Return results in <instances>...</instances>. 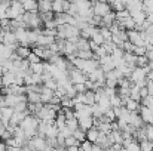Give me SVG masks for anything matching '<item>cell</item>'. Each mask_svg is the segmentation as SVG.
<instances>
[{"label": "cell", "instance_id": "obj_20", "mask_svg": "<svg viewBox=\"0 0 153 151\" xmlns=\"http://www.w3.org/2000/svg\"><path fill=\"white\" fill-rule=\"evenodd\" d=\"M52 12L53 13H62L64 12V0H55V1H52Z\"/></svg>", "mask_w": 153, "mask_h": 151}, {"label": "cell", "instance_id": "obj_25", "mask_svg": "<svg viewBox=\"0 0 153 151\" xmlns=\"http://www.w3.org/2000/svg\"><path fill=\"white\" fill-rule=\"evenodd\" d=\"M100 33H101V36L104 37V40H105V42H111L113 34H111L110 28H107V27H100Z\"/></svg>", "mask_w": 153, "mask_h": 151}, {"label": "cell", "instance_id": "obj_32", "mask_svg": "<svg viewBox=\"0 0 153 151\" xmlns=\"http://www.w3.org/2000/svg\"><path fill=\"white\" fill-rule=\"evenodd\" d=\"M125 150L126 151H141V147H140V142H137V141L134 139V141H132Z\"/></svg>", "mask_w": 153, "mask_h": 151}, {"label": "cell", "instance_id": "obj_16", "mask_svg": "<svg viewBox=\"0 0 153 151\" xmlns=\"http://www.w3.org/2000/svg\"><path fill=\"white\" fill-rule=\"evenodd\" d=\"M110 139H111L113 144L122 145V144H123V133H122L120 130H113V132L110 133Z\"/></svg>", "mask_w": 153, "mask_h": 151}, {"label": "cell", "instance_id": "obj_24", "mask_svg": "<svg viewBox=\"0 0 153 151\" xmlns=\"http://www.w3.org/2000/svg\"><path fill=\"white\" fill-rule=\"evenodd\" d=\"M27 101H28V104H39L40 102V94H37V92L27 94Z\"/></svg>", "mask_w": 153, "mask_h": 151}, {"label": "cell", "instance_id": "obj_2", "mask_svg": "<svg viewBox=\"0 0 153 151\" xmlns=\"http://www.w3.org/2000/svg\"><path fill=\"white\" fill-rule=\"evenodd\" d=\"M92 10H94V15H97L100 18H104L105 15L113 12L111 7H110V3H107V1H94L92 3Z\"/></svg>", "mask_w": 153, "mask_h": 151}, {"label": "cell", "instance_id": "obj_23", "mask_svg": "<svg viewBox=\"0 0 153 151\" xmlns=\"http://www.w3.org/2000/svg\"><path fill=\"white\" fill-rule=\"evenodd\" d=\"M13 113H15V110H13V108H10V107H4V108H1V119H3V120H9V122H10V119H12Z\"/></svg>", "mask_w": 153, "mask_h": 151}, {"label": "cell", "instance_id": "obj_13", "mask_svg": "<svg viewBox=\"0 0 153 151\" xmlns=\"http://www.w3.org/2000/svg\"><path fill=\"white\" fill-rule=\"evenodd\" d=\"M22 7L25 12H37L39 10V3L33 1V0H22Z\"/></svg>", "mask_w": 153, "mask_h": 151}, {"label": "cell", "instance_id": "obj_6", "mask_svg": "<svg viewBox=\"0 0 153 151\" xmlns=\"http://www.w3.org/2000/svg\"><path fill=\"white\" fill-rule=\"evenodd\" d=\"M92 127H95V117H94V116L83 117V119L79 120V129H80V130L88 132V130H91Z\"/></svg>", "mask_w": 153, "mask_h": 151}, {"label": "cell", "instance_id": "obj_4", "mask_svg": "<svg viewBox=\"0 0 153 151\" xmlns=\"http://www.w3.org/2000/svg\"><path fill=\"white\" fill-rule=\"evenodd\" d=\"M28 147L33 151H45L48 148V144H46V138H42V136H36L33 139L28 141Z\"/></svg>", "mask_w": 153, "mask_h": 151}, {"label": "cell", "instance_id": "obj_35", "mask_svg": "<svg viewBox=\"0 0 153 151\" xmlns=\"http://www.w3.org/2000/svg\"><path fill=\"white\" fill-rule=\"evenodd\" d=\"M59 135H61L62 138H65V139H67V138H70V136H73V132H71V130H70V129H68V127L65 126V127H62V129H59Z\"/></svg>", "mask_w": 153, "mask_h": 151}, {"label": "cell", "instance_id": "obj_47", "mask_svg": "<svg viewBox=\"0 0 153 151\" xmlns=\"http://www.w3.org/2000/svg\"><path fill=\"white\" fill-rule=\"evenodd\" d=\"M120 151H126V150H125V148H122V150H120Z\"/></svg>", "mask_w": 153, "mask_h": 151}, {"label": "cell", "instance_id": "obj_41", "mask_svg": "<svg viewBox=\"0 0 153 151\" xmlns=\"http://www.w3.org/2000/svg\"><path fill=\"white\" fill-rule=\"evenodd\" d=\"M0 151H7V145L3 141H0Z\"/></svg>", "mask_w": 153, "mask_h": 151}, {"label": "cell", "instance_id": "obj_1", "mask_svg": "<svg viewBox=\"0 0 153 151\" xmlns=\"http://www.w3.org/2000/svg\"><path fill=\"white\" fill-rule=\"evenodd\" d=\"M68 79L73 85H85L88 82V76L85 73H82L80 70L74 68V67L68 71Z\"/></svg>", "mask_w": 153, "mask_h": 151}, {"label": "cell", "instance_id": "obj_43", "mask_svg": "<svg viewBox=\"0 0 153 151\" xmlns=\"http://www.w3.org/2000/svg\"><path fill=\"white\" fill-rule=\"evenodd\" d=\"M67 151H80V147H68V148H65Z\"/></svg>", "mask_w": 153, "mask_h": 151}, {"label": "cell", "instance_id": "obj_10", "mask_svg": "<svg viewBox=\"0 0 153 151\" xmlns=\"http://www.w3.org/2000/svg\"><path fill=\"white\" fill-rule=\"evenodd\" d=\"M125 7H126V10H129V12H137V10H143V9H144V3H143V1H138V0L125 1Z\"/></svg>", "mask_w": 153, "mask_h": 151}, {"label": "cell", "instance_id": "obj_5", "mask_svg": "<svg viewBox=\"0 0 153 151\" xmlns=\"http://www.w3.org/2000/svg\"><path fill=\"white\" fill-rule=\"evenodd\" d=\"M126 34H128V42H131L134 46H146L144 39L141 37V33L132 30V31H126Z\"/></svg>", "mask_w": 153, "mask_h": 151}, {"label": "cell", "instance_id": "obj_36", "mask_svg": "<svg viewBox=\"0 0 153 151\" xmlns=\"http://www.w3.org/2000/svg\"><path fill=\"white\" fill-rule=\"evenodd\" d=\"M92 147H94L92 142H89V141H83V142L80 144V151H91L92 150Z\"/></svg>", "mask_w": 153, "mask_h": 151}, {"label": "cell", "instance_id": "obj_44", "mask_svg": "<svg viewBox=\"0 0 153 151\" xmlns=\"http://www.w3.org/2000/svg\"><path fill=\"white\" fill-rule=\"evenodd\" d=\"M147 21H149L150 24H153V13H149V15H147Z\"/></svg>", "mask_w": 153, "mask_h": 151}, {"label": "cell", "instance_id": "obj_7", "mask_svg": "<svg viewBox=\"0 0 153 151\" xmlns=\"http://www.w3.org/2000/svg\"><path fill=\"white\" fill-rule=\"evenodd\" d=\"M140 117L143 119V122L146 124H153V111L150 108L144 107V105H140V111H138Z\"/></svg>", "mask_w": 153, "mask_h": 151}, {"label": "cell", "instance_id": "obj_39", "mask_svg": "<svg viewBox=\"0 0 153 151\" xmlns=\"http://www.w3.org/2000/svg\"><path fill=\"white\" fill-rule=\"evenodd\" d=\"M140 96H141V99H146V98L149 96V91H147V86H146V88H141V89H140Z\"/></svg>", "mask_w": 153, "mask_h": 151}, {"label": "cell", "instance_id": "obj_17", "mask_svg": "<svg viewBox=\"0 0 153 151\" xmlns=\"http://www.w3.org/2000/svg\"><path fill=\"white\" fill-rule=\"evenodd\" d=\"M15 52H16V55H18L21 59H27V58L31 55L33 50H31V48H28V46H19Z\"/></svg>", "mask_w": 153, "mask_h": 151}, {"label": "cell", "instance_id": "obj_29", "mask_svg": "<svg viewBox=\"0 0 153 151\" xmlns=\"http://www.w3.org/2000/svg\"><path fill=\"white\" fill-rule=\"evenodd\" d=\"M147 64H149V59H147L146 56H137V64H135V67L144 68V67H147Z\"/></svg>", "mask_w": 153, "mask_h": 151}, {"label": "cell", "instance_id": "obj_9", "mask_svg": "<svg viewBox=\"0 0 153 151\" xmlns=\"http://www.w3.org/2000/svg\"><path fill=\"white\" fill-rule=\"evenodd\" d=\"M131 13V18L134 19L135 25H143L147 19V13L144 10H137V12H129Z\"/></svg>", "mask_w": 153, "mask_h": 151}, {"label": "cell", "instance_id": "obj_14", "mask_svg": "<svg viewBox=\"0 0 153 151\" xmlns=\"http://www.w3.org/2000/svg\"><path fill=\"white\" fill-rule=\"evenodd\" d=\"M65 123H67V117H65L64 111L61 110V111L58 113L56 119H55V126H56L58 129H62V127H65Z\"/></svg>", "mask_w": 153, "mask_h": 151}, {"label": "cell", "instance_id": "obj_45", "mask_svg": "<svg viewBox=\"0 0 153 151\" xmlns=\"http://www.w3.org/2000/svg\"><path fill=\"white\" fill-rule=\"evenodd\" d=\"M22 151H33V150H31L28 145H25V147H22Z\"/></svg>", "mask_w": 153, "mask_h": 151}, {"label": "cell", "instance_id": "obj_12", "mask_svg": "<svg viewBox=\"0 0 153 151\" xmlns=\"http://www.w3.org/2000/svg\"><path fill=\"white\" fill-rule=\"evenodd\" d=\"M3 45L6 46H13V45H19L18 40H16V36L13 31H6L4 33V40H3Z\"/></svg>", "mask_w": 153, "mask_h": 151}, {"label": "cell", "instance_id": "obj_34", "mask_svg": "<svg viewBox=\"0 0 153 151\" xmlns=\"http://www.w3.org/2000/svg\"><path fill=\"white\" fill-rule=\"evenodd\" d=\"M146 46H135V50H134V55L135 56H146Z\"/></svg>", "mask_w": 153, "mask_h": 151}, {"label": "cell", "instance_id": "obj_37", "mask_svg": "<svg viewBox=\"0 0 153 151\" xmlns=\"http://www.w3.org/2000/svg\"><path fill=\"white\" fill-rule=\"evenodd\" d=\"M27 61L30 62V65H31V64H39V62H42V59H40L37 55H34L33 52H31V55L27 58Z\"/></svg>", "mask_w": 153, "mask_h": 151}, {"label": "cell", "instance_id": "obj_30", "mask_svg": "<svg viewBox=\"0 0 153 151\" xmlns=\"http://www.w3.org/2000/svg\"><path fill=\"white\" fill-rule=\"evenodd\" d=\"M123 55H125V50L122 49V48H116V49L113 50V53H111L113 59H122Z\"/></svg>", "mask_w": 153, "mask_h": 151}, {"label": "cell", "instance_id": "obj_38", "mask_svg": "<svg viewBox=\"0 0 153 151\" xmlns=\"http://www.w3.org/2000/svg\"><path fill=\"white\" fill-rule=\"evenodd\" d=\"M105 116L110 119V122L113 123V122H116L117 119H116V114H114V111H113V108H110V110H107L105 111Z\"/></svg>", "mask_w": 153, "mask_h": 151}, {"label": "cell", "instance_id": "obj_46", "mask_svg": "<svg viewBox=\"0 0 153 151\" xmlns=\"http://www.w3.org/2000/svg\"><path fill=\"white\" fill-rule=\"evenodd\" d=\"M0 119H1V107H0Z\"/></svg>", "mask_w": 153, "mask_h": 151}, {"label": "cell", "instance_id": "obj_3", "mask_svg": "<svg viewBox=\"0 0 153 151\" xmlns=\"http://www.w3.org/2000/svg\"><path fill=\"white\" fill-rule=\"evenodd\" d=\"M56 116H58V113H55L49 105H45L36 117H37L40 122H48V123H52V122H55Z\"/></svg>", "mask_w": 153, "mask_h": 151}, {"label": "cell", "instance_id": "obj_40", "mask_svg": "<svg viewBox=\"0 0 153 151\" xmlns=\"http://www.w3.org/2000/svg\"><path fill=\"white\" fill-rule=\"evenodd\" d=\"M147 91H149V96H153V83L147 82Z\"/></svg>", "mask_w": 153, "mask_h": 151}, {"label": "cell", "instance_id": "obj_22", "mask_svg": "<svg viewBox=\"0 0 153 151\" xmlns=\"http://www.w3.org/2000/svg\"><path fill=\"white\" fill-rule=\"evenodd\" d=\"M91 40L94 42V43H97L98 46H102L104 43H105V40H104V37L101 36V33H100V28H97V31L92 34V37H91Z\"/></svg>", "mask_w": 153, "mask_h": 151}, {"label": "cell", "instance_id": "obj_15", "mask_svg": "<svg viewBox=\"0 0 153 151\" xmlns=\"http://www.w3.org/2000/svg\"><path fill=\"white\" fill-rule=\"evenodd\" d=\"M98 136H100V130H98L97 127H92L91 130L86 132V141H89V142H92V144L97 142Z\"/></svg>", "mask_w": 153, "mask_h": 151}, {"label": "cell", "instance_id": "obj_11", "mask_svg": "<svg viewBox=\"0 0 153 151\" xmlns=\"http://www.w3.org/2000/svg\"><path fill=\"white\" fill-rule=\"evenodd\" d=\"M10 9H12V12H13V15H15V19L19 18V16H22V15L25 13V10H24L21 1H10Z\"/></svg>", "mask_w": 153, "mask_h": 151}, {"label": "cell", "instance_id": "obj_33", "mask_svg": "<svg viewBox=\"0 0 153 151\" xmlns=\"http://www.w3.org/2000/svg\"><path fill=\"white\" fill-rule=\"evenodd\" d=\"M61 107H62V108H71V110H74L73 99H70V98H64V99L61 101Z\"/></svg>", "mask_w": 153, "mask_h": 151}, {"label": "cell", "instance_id": "obj_27", "mask_svg": "<svg viewBox=\"0 0 153 151\" xmlns=\"http://www.w3.org/2000/svg\"><path fill=\"white\" fill-rule=\"evenodd\" d=\"M65 126L71 130V132H74V130H77L79 129V120L77 119H71V120H67V123H65Z\"/></svg>", "mask_w": 153, "mask_h": 151}, {"label": "cell", "instance_id": "obj_31", "mask_svg": "<svg viewBox=\"0 0 153 151\" xmlns=\"http://www.w3.org/2000/svg\"><path fill=\"white\" fill-rule=\"evenodd\" d=\"M144 129H146V138H147V141L153 142V126L152 124H146Z\"/></svg>", "mask_w": 153, "mask_h": 151}, {"label": "cell", "instance_id": "obj_19", "mask_svg": "<svg viewBox=\"0 0 153 151\" xmlns=\"http://www.w3.org/2000/svg\"><path fill=\"white\" fill-rule=\"evenodd\" d=\"M30 70L33 71V74H39V76H43L45 74V67H43V61L39 62V64H31L30 65Z\"/></svg>", "mask_w": 153, "mask_h": 151}, {"label": "cell", "instance_id": "obj_42", "mask_svg": "<svg viewBox=\"0 0 153 151\" xmlns=\"http://www.w3.org/2000/svg\"><path fill=\"white\" fill-rule=\"evenodd\" d=\"M3 40H4V31L0 28V45H3Z\"/></svg>", "mask_w": 153, "mask_h": 151}, {"label": "cell", "instance_id": "obj_26", "mask_svg": "<svg viewBox=\"0 0 153 151\" xmlns=\"http://www.w3.org/2000/svg\"><path fill=\"white\" fill-rule=\"evenodd\" d=\"M110 104H111V108H119V107H123V102H122V98L119 95H114L110 98Z\"/></svg>", "mask_w": 153, "mask_h": 151}, {"label": "cell", "instance_id": "obj_18", "mask_svg": "<svg viewBox=\"0 0 153 151\" xmlns=\"http://www.w3.org/2000/svg\"><path fill=\"white\" fill-rule=\"evenodd\" d=\"M46 12H52V1L40 0L39 1V13H46Z\"/></svg>", "mask_w": 153, "mask_h": 151}, {"label": "cell", "instance_id": "obj_8", "mask_svg": "<svg viewBox=\"0 0 153 151\" xmlns=\"http://www.w3.org/2000/svg\"><path fill=\"white\" fill-rule=\"evenodd\" d=\"M13 85H16V76L13 73H10V71L4 73L3 77H1V86L3 88H10Z\"/></svg>", "mask_w": 153, "mask_h": 151}, {"label": "cell", "instance_id": "obj_28", "mask_svg": "<svg viewBox=\"0 0 153 151\" xmlns=\"http://www.w3.org/2000/svg\"><path fill=\"white\" fill-rule=\"evenodd\" d=\"M73 136L82 144L83 141H86V132H83V130H80V129H77V130H74L73 132Z\"/></svg>", "mask_w": 153, "mask_h": 151}, {"label": "cell", "instance_id": "obj_21", "mask_svg": "<svg viewBox=\"0 0 153 151\" xmlns=\"http://www.w3.org/2000/svg\"><path fill=\"white\" fill-rule=\"evenodd\" d=\"M110 7H111V10H113L114 13L122 12V10L126 9V7H125V1H110Z\"/></svg>", "mask_w": 153, "mask_h": 151}]
</instances>
